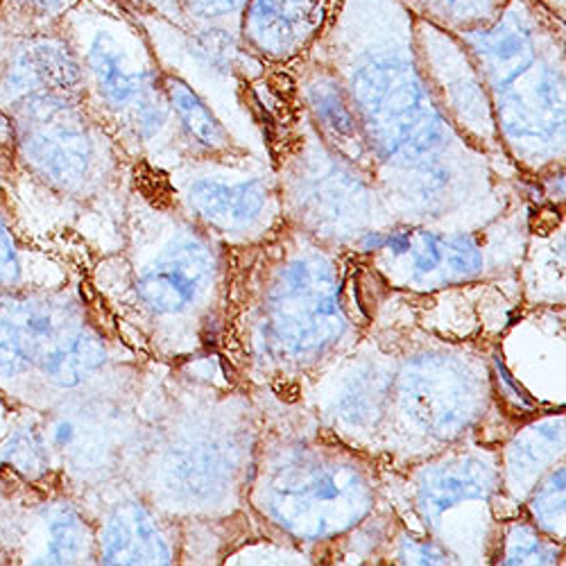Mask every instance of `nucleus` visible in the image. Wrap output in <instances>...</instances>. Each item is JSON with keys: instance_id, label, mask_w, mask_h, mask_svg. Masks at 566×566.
I'll return each mask as SVG.
<instances>
[{"instance_id": "obj_1", "label": "nucleus", "mask_w": 566, "mask_h": 566, "mask_svg": "<svg viewBox=\"0 0 566 566\" xmlns=\"http://www.w3.org/2000/svg\"><path fill=\"white\" fill-rule=\"evenodd\" d=\"M57 28L80 60L84 93L91 91L101 107L136 138L159 136L170 120L164 73L140 60L144 34L134 23L103 10L96 0H80Z\"/></svg>"}, {"instance_id": "obj_2", "label": "nucleus", "mask_w": 566, "mask_h": 566, "mask_svg": "<svg viewBox=\"0 0 566 566\" xmlns=\"http://www.w3.org/2000/svg\"><path fill=\"white\" fill-rule=\"evenodd\" d=\"M10 116L14 144L39 175L60 186H73L86 177L96 157V140L84 114V101H34Z\"/></svg>"}, {"instance_id": "obj_3", "label": "nucleus", "mask_w": 566, "mask_h": 566, "mask_svg": "<svg viewBox=\"0 0 566 566\" xmlns=\"http://www.w3.org/2000/svg\"><path fill=\"white\" fill-rule=\"evenodd\" d=\"M45 98L86 101L84 75L71 41L60 28L23 32L0 69V109H14Z\"/></svg>"}, {"instance_id": "obj_4", "label": "nucleus", "mask_w": 566, "mask_h": 566, "mask_svg": "<svg viewBox=\"0 0 566 566\" xmlns=\"http://www.w3.org/2000/svg\"><path fill=\"white\" fill-rule=\"evenodd\" d=\"M80 328L51 300L0 297V376L12 379L49 363Z\"/></svg>"}, {"instance_id": "obj_5", "label": "nucleus", "mask_w": 566, "mask_h": 566, "mask_svg": "<svg viewBox=\"0 0 566 566\" xmlns=\"http://www.w3.org/2000/svg\"><path fill=\"white\" fill-rule=\"evenodd\" d=\"M334 0H248L239 32L250 51L270 60H291L322 36Z\"/></svg>"}, {"instance_id": "obj_6", "label": "nucleus", "mask_w": 566, "mask_h": 566, "mask_svg": "<svg viewBox=\"0 0 566 566\" xmlns=\"http://www.w3.org/2000/svg\"><path fill=\"white\" fill-rule=\"evenodd\" d=\"M211 270L213 259L209 250L196 241H184L140 272L136 291L153 313H179L196 302Z\"/></svg>"}, {"instance_id": "obj_7", "label": "nucleus", "mask_w": 566, "mask_h": 566, "mask_svg": "<svg viewBox=\"0 0 566 566\" xmlns=\"http://www.w3.org/2000/svg\"><path fill=\"white\" fill-rule=\"evenodd\" d=\"M161 82L170 118L188 144L205 155H229L233 150V138L200 93L170 71L161 75Z\"/></svg>"}, {"instance_id": "obj_8", "label": "nucleus", "mask_w": 566, "mask_h": 566, "mask_svg": "<svg viewBox=\"0 0 566 566\" xmlns=\"http://www.w3.org/2000/svg\"><path fill=\"white\" fill-rule=\"evenodd\" d=\"M188 200L202 218L218 227H245L263 213L268 191L261 179H198L188 188Z\"/></svg>"}, {"instance_id": "obj_9", "label": "nucleus", "mask_w": 566, "mask_h": 566, "mask_svg": "<svg viewBox=\"0 0 566 566\" xmlns=\"http://www.w3.org/2000/svg\"><path fill=\"white\" fill-rule=\"evenodd\" d=\"M168 559L166 539L144 507L127 503L112 514L103 535V562L138 564Z\"/></svg>"}, {"instance_id": "obj_10", "label": "nucleus", "mask_w": 566, "mask_h": 566, "mask_svg": "<svg viewBox=\"0 0 566 566\" xmlns=\"http://www.w3.org/2000/svg\"><path fill=\"white\" fill-rule=\"evenodd\" d=\"M306 103L326 138L349 148L367 146L354 103L336 73L315 71L306 80Z\"/></svg>"}, {"instance_id": "obj_11", "label": "nucleus", "mask_w": 566, "mask_h": 566, "mask_svg": "<svg viewBox=\"0 0 566 566\" xmlns=\"http://www.w3.org/2000/svg\"><path fill=\"white\" fill-rule=\"evenodd\" d=\"M181 41L188 60L205 73L229 77L250 66V45L231 25L186 23Z\"/></svg>"}, {"instance_id": "obj_12", "label": "nucleus", "mask_w": 566, "mask_h": 566, "mask_svg": "<svg viewBox=\"0 0 566 566\" xmlns=\"http://www.w3.org/2000/svg\"><path fill=\"white\" fill-rule=\"evenodd\" d=\"M408 10L433 25L460 34L490 25L499 19L510 0H403Z\"/></svg>"}, {"instance_id": "obj_13", "label": "nucleus", "mask_w": 566, "mask_h": 566, "mask_svg": "<svg viewBox=\"0 0 566 566\" xmlns=\"http://www.w3.org/2000/svg\"><path fill=\"white\" fill-rule=\"evenodd\" d=\"M107 358L105 345L86 332H77L49 363L41 367V374L62 388H75L86 376L96 371Z\"/></svg>"}, {"instance_id": "obj_14", "label": "nucleus", "mask_w": 566, "mask_h": 566, "mask_svg": "<svg viewBox=\"0 0 566 566\" xmlns=\"http://www.w3.org/2000/svg\"><path fill=\"white\" fill-rule=\"evenodd\" d=\"M80 0H0V17L23 32L55 30Z\"/></svg>"}, {"instance_id": "obj_15", "label": "nucleus", "mask_w": 566, "mask_h": 566, "mask_svg": "<svg viewBox=\"0 0 566 566\" xmlns=\"http://www.w3.org/2000/svg\"><path fill=\"white\" fill-rule=\"evenodd\" d=\"M483 492V479L471 476L467 471H451V474H438L421 488L419 501L421 507L431 516H440L455 503L471 499V494Z\"/></svg>"}, {"instance_id": "obj_16", "label": "nucleus", "mask_w": 566, "mask_h": 566, "mask_svg": "<svg viewBox=\"0 0 566 566\" xmlns=\"http://www.w3.org/2000/svg\"><path fill=\"white\" fill-rule=\"evenodd\" d=\"M49 531V557L36 559V564H73L86 551V528L82 518L71 510L55 512Z\"/></svg>"}, {"instance_id": "obj_17", "label": "nucleus", "mask_w": 566, "mask_h": 566, "mask_svg": "<svg viewBox=\"0 0 566 566\" xmlns=\"http://www.w3.org/2000/svg\"><path fill=\"white\" fill-rule=\"evenodd\" d=\"M248 0H175L184 23L239 25Z\"/></svg>"}, {"instance_id": "obj_18", "label": "nucleus", "mask_w": 566, "mask_h": 566, "mask_svg": "<svg viewBox=\"0 0 566 566\" xmlns=\"http://www.w3.org/2000/svg\"><path fill=\"white\" fill-rule=\"evenodd\" d=\"M531 510L539 526L548 533H562L564 524V469L546 479L531 501Z\"/></svg>"}, {"instance_id": "obj_19", "label": "nucleus", "mask_w": 566, "mask_h": 566, "mask_svg": "<svg viewBox=\"0 0 566 566\" xmlns=\"http://www.w3.org/2000/svg\"><path fill=\"white\" fill-rule=\"evenodd\" d=\"M6 458L19 469L23 474H39L45 467V449L41 444V440L30 433V431H21L17 433L8 449H6Z\"/></svg>"}, {"instance_id": "obj_20", "label": "nucleus", "mask_w": 566, "mask_h": 566, "mask_svg": "<svg viewBox=\"0 0 566 566\" xmlns=\"http://www.w3.org/2000/svg\"><path fill=\"white\" fill-rule=\"evenodd\" d=\"M544 542L531 528H516L510 535V557H503L505 564H551L555 557L546 555Z\"/></svg>"}, {"instance_id": "obj_21", "label": "nucleus", "mask_w": 566, "mask_h": 566, "mask_svg": "<svg viewBox=\"0 0 566 566\" xmlns=\"http://www.w3.org/2000/svg\"><path fill=\"white\" fill-rule=\"evenodd\" d=\"M21 265L14 248V239L10 235L3 218H0V286H8L19 279Z\"/></svg>"}, {"instance_id": "obj_22", "label": "nucleus", "mask_w": 566, "mask_h": 566, "mask_svg": "<svg viewBox=\"0 0 566 566\" xmlns=\"http://www.w3.org/2000/svg\"><path fill=\"white\" fill-rule=\"evenodd\" d=\"M401 553H410V557H406L403 562H412V564H449L451 557L440 555V551L433 544H417V542H406Z\"/></svg>"}, {"instance_id": "obj_23", "label": "nucleus", "mask_w": 566, "mask_h": 566, "mask_svg": "<svg viewBox=\"0 0 566 566\" xmlns=\"http://www.w3.org/2000/svg\"><path fill=\"white\" fill-rule=\"evenodd\" d=\"M75 438H77V429H75L73 421L64 419V421H57V423H55V429H53V442H55L57 447H69V444L75 442Z\"/></svg>"}, {"instance_id": "obj_24", "label": "nucleus", "mask_w": 566, "mask_h": 566, "mask_svg": "<svg viewBox=\"0 0 566 566\" xmlns=\"http://www.w3.org/2000/svg\"><path fill=\"white\" fill-rule=\"evenodd\" d=\"M0 144H14V123L3 109H0Z\"/></svg>"}]
</instances>
